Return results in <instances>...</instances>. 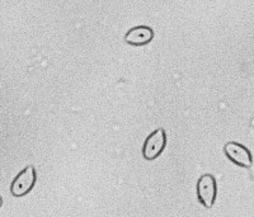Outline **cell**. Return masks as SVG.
I'll return each instance as SVG.
<instances>
[{
  "mask_svg": "<svg viewBox=\"0 0 254 217\" xmlns=\"http://www.w3.org/2000/svg\"><path fill=\"white\" fill-rule=\"evenodd\" d=\"M36 169L33 165H28L18 174L10 185V192L14 197H23L33 189L36 184Z\"/></svg>",
  "mask_w": 254,
  "mask_h": 217,
  "instance_id": "6da1fadb",
  "label": "cell"
},
{
  "mask_svg": "<svg viewBox=\"0 0 254 217\" xmlns=\"http://www.w3.org/2000/svg\"><path fill=\"white\" fill-rule=\"evenodd\" d=\"M216 193L217 187L214 175L203 174L202 177L198 179V183H197V196H198V201L205 206L206 209H211L214 206L215 200H216Z\"/></svg>",
  "mask_w": 254,
  "mask_h": 217,
  "instance_id": "7a4b0ae2",
  "label": "cell"
},
{
  "mask_svg": "<svg viewBox=\"0 0 254 217\" xmlns=\"http://www.w3.org/2000/svg\"><path fill=\"white\" fill-rule=\"evenodd\" d=\"M167 145V133L163 128H158L147 136L142 149V155L146 160H155L163 153Z\"/></svg>",
  "mask_w": 254,
  "mask_h": 217,
  "instance_id": "3957f363",
  "label": "cell"
},
{
  "mask_svg": "<svg viewBox=\"0 0 254 217\" xmlns=\"http://www.w3.org/2000/svg\"><path fill=\"white\" fill-rule=\"evenodd\" d=\"M224 153L234 164L243 166V168H251L253 164L251 151L238 142H228L224 146Z\"/></svg>",
  "mask_w": 254,
  "mask_h": 217,
  "instance_id": "277c9868",
  "label": "cell"
},
{
  "mask_svg": "<svg viewBox=\"0 0 254 217\" xmlns=\"http://www.w3.org/2000/svg\"><path fill=\"white\" fill-rule=\"evenodd\" d=\"M154 38V31L150 27L139 26L131 28L125 36L126 44L132 45V46H144L149 44Z\"/></svg>",
  "mask_w": 254,
  "mask_h": 217,
  "instance_id": "5b68a950",
  "label": "cell"
},
{
  "mask_svg": "<svg viewBox=\"0 0 254 217\" xmlns=\"http://www.w3.org/2000/svg\"><path fill=\"white\" fill-rule=\"evenodd\" d=\"M1 206H3V198L0 197V207H1Z\"/></svg>",
  "mask_w": 254,
  "mask_h": 217,
  "instance_id": "8992f818",
  "label": "cell"
}]
</instances>
